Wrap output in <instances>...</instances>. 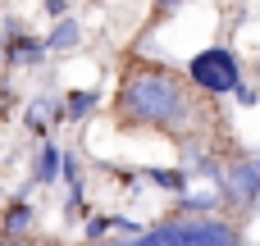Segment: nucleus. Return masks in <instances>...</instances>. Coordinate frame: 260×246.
Here are the masks:
<instances>
[{
  "instance_id": "3",
  "label": "nucleus",
  "mask_w": 260,
  "mask_h": 246,
  "mask_svg": "<svg viewBox=\"0 0 260 246\" xmlns=\"http://www.w3.org/2000/svg\"><path fill=\"white\" fill-rule=\"evenodd\" d=\"M187 78H192V87L201 96H233L242 87V59L229 46H206V50L192 55Z\"/></svg>"
},
{
  "instance_id": "7",
  "label": "nucleus",
  "mask_w": 260,
  "mask_h": 246,
  "mask_svg": "<svg viewBox=\"0 0 260 246\" xmlns=\"http://www.w3.org/2000/svg\"><path fill=\"white\" fill-rule=\"evenodd\" d=\"M78 41H82V27H78L73 18H59V27L46 37V50H73Z\"/></svg>"
},
{
  "instance_id": "6",
  "label": "nucleus",
  "mask_w": 260,
  "mask_h": 246,
  "mask_svg": "<svg viewBox=\"0 0 260 246\" xmlns=\"http://www.w3.org/2000/svg\"><path fill=\"white\" fill-rule=\"evenodd\" d=\"M59 164H64V151L46 142V146L37 151V160H32V183H55V178H59Z\"/></svg>"
},
{
  "instance_id": "13",
  "label": "nucleus",
  "mask_w": 260,
  "mask_h": 246,
  "mask_svg": "<svg viewBox=\"0 0 260 246\" xmlns=\"http://www.w3.org/2000/svg\"><path fill=\"white\" fill-rule=\"evenodd\" d=\"M82 233H87V242H101V237H110V219H91Z\"/></svg>"
},
{
  "instance_id": "4",
  "label": "nucleus",
  "mask_w": 260,
  "mask_h": 246,
  "mask_svg": "<svg viewBox=\"0 0 260 246\" xmlns=\"http://www.w3.org/2000/svg\"><path fill=\"white\" fill-rule=\"evenodd\" d=\"M215 183H219V205H229L233 215H247L260 201V173L251 160H229Z\"/></svg>"
},
{
  "instance_id": "17",
  "label": "nucleus",
  "mask_w": 260,
  "mask_h": 246,
  "mask_svg": "<svg viewBox=\"0 0 260 246\" xmlns=\"http://www.w3.org/2000/svg\"><path fill=\"white\" fill-rule=\"evenodd\" d=\"M46 14L50 18H64V0H46Z\"/></svg>"
},
{
  "instance_id": "18",
  "label": "nucleus",
  "mask_w": 260,
  "mask_h": 246,
  "mask_svg": "<svg viewBox=\"0 0 260 246\" xmlns=\"http://www.w3.org/2000/svg\"><path fill=\"white\" fill-rule=\"evenodd\" d=\"M174 5H183V0H155V9H160V14H169Z\"/></svg>"
},
{
  "instance_id": "9",
  "label": "nucleus",
  "mask_w": 260,
  "mask_h": 246,
  "mask_svg": "<svg viewBox=\"0 0 260 246\" xmlns=\"http://www.w3.org/2000/svg\"><path fill=\"white\" fill-rule=\"evenodd\" d=\"M0 228H5V233H27V228H32V205H27V201H14V205L5 210V219H0Z\"/></svg>"
},
{
  "instance_id": "5",
  "label": "nucleus",
  "mask_w": 260,
  "mask_h": 246,
  "mask_svg": "<svg viewBox=\"0 0 260 246\" xmlns=\"http://www.w3.org/2000/svg\"><path fill=\"white\" fill-rule=\"evenodd\" d=\"M5 59L9 64H37V59H46V41H37V37H9Z\"/></svg>"
},
{
  "instance_id": "16",
  "label": "nucleus",
  "mask_w": 260,
  "mask_h": 246,
  "mask_svg": "<svg viewBox=\"0 0 260 246\" xmlns=\"http://www.w3.org/2000/svg\"><path fill=\"white\" fill-rule=\"evenodd\" d=\"M233 96H238V100H242V105H256V100H260V91H256V87H247V82H242V87H238V91H233Z\"/></svg>"
},
{
  "instance_id": "12",
  "label": "nucleus",
  "mask_w": 260,
  "mask_h": 246,
  "mask_svg": "<svg viewBox=\"0 0 260 246\" xmlns=\"http://www.w3.org/2000/svg\"><path fill=\"white\" fill-rule=\"evenodd\" d=\"M46 114H50V105H46V100H32V105H27V128H32V132H46Z\"/></svg>"
},
{
  "instance_id": "15",
  "label": "nucleus",
  "mask_w": 260,
  "mask_h": 246,
  "mask_svg": "<svg viewBox=\"0 0 260 246\" xmlns=\"http://www.w3.org/2000/svg\"><path fill=\"white\" fill-rule=\"evenodd\" d=\"M78 246H137V237H101V242H78Z\"/></svg>"
},
{
  "instance_id": "19",
  "label": "nucleus",
  "mask_w": 260,
  "mask_h": 246,
  "mask_svg": "<svg viewBox=\"0 0 260 246\" xmlns=\"http://www.w3.org/2000/svg\"><path fill=\"white\" fill-rule=\"evenodd\" d=\"M251 164H256V173H260V155H256V160H251Z\"/></svg>"
},
{
  "instance_id": "11",
  "label": "nucleus",
  "mask_w": 260,
  "mask_h": 246,
  "mask_svg": "<svg viewBox=\"0 0 260 246\" xmlns=\"http://www.w3.org/2000/svg\"><path fill=\"white\" fill-rule=\"evenodd\" d=\"M219 196H178V215H215Z\"/></svg>"
},
{
  "instance_id": "1",
  "label": "nucleus",
  "mask_w": 260,
  "mask_h": 246,
  "mask_svg": "<svg viewBox=\"0 0 260 246\" xmlns=\"http://www.w3.org/2000/svg\"><path fill=\"white\" fill-rule=\"evenodd\" d=\"M114 119L119 128H142L183 142L210 119V105L187 73H174L151 59H128L114 91Z\"/></svg>"
},
{
  "instance_id": "8",
  "label": "nucleus",
  "mask_w": 260,
  "mask_h": 246,
  "mask_svg": "<svg viewBox=\"0 0 260 246\" xmlns=\"http://www.w3.org/2000/svg\"><path fill=\"white\" fill-rule=\"evenodd\" d=\"M96 110V91H73L69 100H64V123H78V119H87Z\"/></svg>"
},
{
  "instance_id": "10",
  "label": "nucleus",
  "mask_w": 260,
  "mask_h": 246,
  "mask_svg": "<svg viewBox=\"0 0 260 246\" xmlns=\"http://www.w3.org/2000/svg\"><path fill=\"white\" fill-rule=\"evenodd\" d=\"M146 183H155L165 192H183L187 187V173L183 169H146Z\"/></svg>"
},
{
  "instance_id": "14",
  "label": "nucleus",
  "mask_w": 260,
  "mask_h": 246,
  "mask_svg": "<svg viewBox=\"0 0 260 246\" xmlns=\"http://www.w3.org/2000/svg\"><path fill=\"white\" fill-rule=\"evenodd\" d=\"M0 246H41V242H32L27 233H5L0 228Z\"/></svg>"
},
{
  "instance_id": "2",
  "label": "nucleus",
  "mask_w": 260,
  "mask_h": 246,
  "mask_svg": "<svg viewBox=\"0 0 260 246\" xmlns=\"http://www.w3.org/2000/svg\"><path fill=\"white\" fill-rule=\"evenodd\" d=\"M137 246H247L242 224L219 215H174L137 233Z\"/></svg>"
}]
</instances>
